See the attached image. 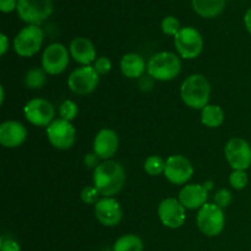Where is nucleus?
<instances>
[{
	"label": "nucleus",
	"instance_id": "aec40b11",
	"mask_svg": "<svg viewBox=\"0 0 251 251\" xmlns=\"http://www.w3.org/2000/svg\"><path fill=\"white\" fill-rule=\"evenodd\" d=\"M120 70L127 78H141L147 70V64L140 54L127 53L120 60Z\"/></svg>",
	"mask_w": 251,
	"mask_h": 251
},
{
	"label": "nucleus",
	"instance_id": "72a5a7b5",
	"mask_svg": "<svg viewBox=\"0 0 251 251\" xmlns=\"http://www.w3.org/2000/svg\"><path fill=\"white\" fill-rule=\"evenodd\" d=\"M98 161H100V158L96 156V153H88L85 157V166L88 168H96L100 164Z\"/></svg>",
	"mask_w": 251,
	"mask_h": 251
},
{
	"label": "nucleus",
	"instance_id": "b1692460",
	"mask_svg": "<svg viewBox=\"0 0 251 251\" xmlns=\"http://www.w3.org/2000/svg\"><path fill=\"white\" fill-rule=\"evenodd\" d=\"M48 74L39 68H32L25 75V85L31 90H41L47 83Z\"/></svg>",
	"mask_w": 251,
	"mask_h": 251
},
{
	"label": "nucleus",
	"instance_id": "7ed1b4c3",
	"mask_svg": "<svg viewBox=\"0 0 251 251\" xmlns=\"http://www.w3.org/2000/svg\"><path fill=\"white\" fill-rule=\"evenodd\" d=\"M180 71V58L173 51H159L152 55L147 63V74L156 81H172Z\"/></svg>",
	"mask_w": 251,
	"mask_h": 251
},
{
	"label": "nucleus",
	"instance_id": "cd10ccee",
	"mask_svg": "<svg viewBox=\"0 0 251 251\" xmlns=\"http://www.w3.org/2000/svg\"><path fill=\"white\" fill-rule=\"evenodd\" d=\"M249 183L247 171H233L229 176V184L235 190H243Z\"/></svg>",
	"mask_w": 251,
	"mask_h": 251
},
{
	"label": "nucleus",
	"instance_id": "6ab92c4d",
	"mask_svg": "<svg viewBox=\"0 0 251 251\" xmlns=\"http://www.w3.org/2000/svg\"><path fill=\"white\" fill-rule=\"evenodd\" d=\"M70 55L76 63L81 64L82 66L91 65L97 59V51L92 42L85 37H76L71 41L69 47Z\"/></svg>",
	"mask_w": 251,
	"mask_h": 251
},
{
	"label": "nucleus",
	"instance_id": "0eeeda50",
	"mask_svg": "<svg viewBox=\"0 0 251 251\" xmlns=\"http://www.w3.org/2000/svg\"><path fill=\"white\" fill-rule=\"evenodd\" d=\"M17 15L28 25H39L53 12V0H17Z\"/></svg>",
	"mask_w": 251,
	"mask_h": 251
},
{
	"label": "nucleus",
	"instance_id": "4468645a",
	"mask_svg": "<svg viewBox=\"0 0 251 251\" xmlns=\"http://www.w3.org/2000/svg\"><path fill=\"white\" fill-rule=\"evenodd\" d=\"M163 174L169 183L174 185H183L193 176V163L183 154H173L167 158Z\"/></svg>",
	"mask_w": 251,
	"mask_h": 251
},
{
	"label": "nucleus",
	"instance_id": "bb28decb",
	"mask_svg": "<svg viewBox=\"0 0 251 251\" xmlns=\"http://www.w3.org/2000/svg\"><path fill=\"white\" fill-rule=\"evenodd\" d=\"M161 28L162 32L167 36H173L176 37L178 32L180 31V22L176 17L174 16H166L161 22Z\"/></svg>",
	"mask_w": 251,
	"mask_h": 251
},
{
	"label": "nucleus",
	"instance_id": "f3484780",
	"mask_svg": "<svg viewBox=\"0 0 251 251\" xmlns=\"http://www.w3.org/2000/svg\"><path fill=\"white\" fill-rule=\"evenodd\" d=\"M27 139V129L22 123L7 120L0 125V144L5 149L20 147Z\"/></svg>",
	"mask_w": 251,
	"mask_h": 251
},
{
	"label": "nucleus",
	"instance_id": "4c0bfd02",
	"mask_svg": "<svg viewBox=\"0 0 251 251\" xmlns=\"http://www.w3.org/2000/svg\"><path fill=\"white\" fill-rule=\"evenodd\" d=\"M0 92H1V97H0V103H4V98H5V91L2 86H0Z\"/></svg>",
	"mask_w": 251,
	"mask_h": 251
},
{
	"label": "nucleus",
	"instance_id": "dca6fc26",
	"mask_svg": "<svg viewBox=\"0 0 251 251\" xmlns=\"http://www.w3.org/2000/svg\"><path fill=\"white\" fill-rule=\"evenodd\" d=\"M119 149V136L112 129H102L93 140V153L100 159L109 161Z\"/></svg>",
	"mask_w": 251,
	"mask_h": 251
},
{
	"label": "nucleus",
	"instance_id": "9d476101",
	"mask_svg": "<svg viewBox=\"0 0 251 251\" xmlns=\"http://www.w3.org/2000/svg\"><path fill=\"white\" fill-rule=\"evenodd\" d=\"M47 137L54 149L66 151L75 145L76 130L70 122L56 119L47 126Z\"/></svg>",
	"mask_w": 251,
	"mask_h": 251
},
{
	"label": "nucleus",
	"instance_id": "7c9ffc66",
	"mask_svg": "<svg viewBox=\"0 0 251 251\" xmlns=\"http://www.w3.org/2000/svg\"><path fill=\"white\" fill-rule=\"evenodd\" d=\"M95 70L97 71L98 75H105L112 70V61L107 56H100L95 61Z\"/></svg>",
	"mask_w": 251,
	"mask_h": 251
},
{
	"label": "nucleus",
	"instance_id": "ddd939ff",
	"mask_svg": "<svg viewBox=\"0 0 251 251\" xmlns=\"http://www.w3.org/2000/svg\"><path fill=\"white\" fill-rule=\"evenodd\" d=\"M26 119L34 126H49L54 122L55 109L49 100L44 98H33L24 107Z\"/></svg>",
	"mask_w": 251,
	"mask_h": 251
},
{
	"label": "nucleus",
	"instance_id": "1a4fd4ad",
	"mask_svg": "<svg viewBox=\"0 0 251 251\" xmlns=\"http://www.w3.org/2000/svg\"><path fill=\"white\" fill-rule=\"evenodd\" d=\"M100 83V75L91 65L80 66L70 74L68 86L71 92L77 96H87L97 88Z\"/></svg>",
	"mask_w": 251,
	"mask_h": 251
},
{
	"label": "nucleus",
	"instance_id": "473e14b6",
	"mask_svg": "<svg viewBox=\"0 0 251 251\" xmlns=\"http://www.w3.org/2000/svg\"><path fill=\"white\" fill-rule=\"evenodd\" d=\"M17 9V0H0V10L4 14L14 11Z\"/></svg>",
	"mask_w": 251,
	"mask_h": 251
},
{
	"label": "nucleus",
	"instance_id": "f8f14e48",
	"mask_svg": "<svg viewBox=\"0 0 251 251\" xmlns=\"http://www.w3.org/2000/svg\"><path fill=\"white\" fill-rule=\"evenodd\" d=\"M158 218L164 227L178 229L186 221V208L176 198H167L158 205Z\"/></svg>",
	"mask_w": 251,
	"mask_h": 251
},
{
	"label": "nucleus",
	"instance_id": "9b49d317",
	"mask_svg": "<svg viewBox=\"0 0 251 251\" xmlns=\"http://www.w3.org/2000/svg\"><path fill=\"white\" fill-rule=\"evenodd\" d=\"M226 159L233 171H247L251 166V146L242 137H233L226 144Z\"/></svg>",
	"mask_w": 251,
	"mask_h": 251
},
{
	"label": "nucleus",
	"instance_id": "6e6552de",
	"mask_svg": "<svg viewBox=\"0 0 251 251\" xmlns=\"http://www.w3.org/2000/svg\"><path fill=\"white\" fill-rule=\"evenodd\" d=\"M70 51L64 44L51 43L42 54V69L48 75H59L68 69L70 63Z\"/></svg>",
	"mask_w": 251,
	"mask_h": 251
},
{
	"label": "nucleus",
	"instance_id": "423d86ee",
	"mask_svg": "<svg viewBox=\"0 0 251 251\" xmlns=\"http://www.w3.org/2000/svg\"><path fill=\"white\" fill-rule=\"evenodd\" d=\"M174 46L180 58L193 60L202 53L203 38L195 27H181L174 37Z\"/></svg>",
	"mask_w": 251,
	"mask_h": 251
},
{
	"label": "nucleus",
	"instance_id": "e433bc0d",
	"mask_svg": "<svg viewBox=\"0 0 251 251\" xmlns=\"http://www.w3.org/2000/svg\"><path fill=\"white\" fill-rule=\"evenodd\" d=\"M244 25H245V28H247V31L251 34V7L250 9H248V11L245 12Z\"/></svg>",
	"mask_w": 251,
	"mask_h": 251
},
{
	"label": "nucleus",
	"instance_id": "39448f33",
	"mask_svg": "<svg viewBox=\"0 0 251 251\" xmlns=\"http://www.w3.org/2000/svg\"><path fill=\"white\" fill-rule=\"evenodd\" d=\"M44 41V32L37 25H27L14 38V50L22 58L37 54Z\"/></svg>",
	"mask_w": 251,
	"mask_h": 251
},
{
	"label": "nucleus",
	"instance_id": "5701e85b",
	"mask_svg": "<svg viewBox=\"0 0 251 251\" xmlns=\"http://www.w3.org/2000/svg\"><path fill=\"white\" fill-rule=\"evenodd\" d=\"M113 251H144V242L135 234H125L118 238Z\"/></svg>",
	"mask_w": 251,
	"mask_h": 251
},
{
	"label": "nucleus",
	"instance_id": "20e7f679",
	"mask_svg": "<svg viewBox=\"0 0 251 251\" xmlns=\"http://www.w3.org/2000/svg\"><path fill=\"white\" fill-rule=\"evenodd\" d=\"M196 225L200 232L206 237H217L223 232L226 226V216L223 208L213 203H205L199 210Z\"/></svg>",
	"mask_w": 251,
	"mask_h": 251
},
{
	"label": "nucleus",
	"instance_id": "c85d7f7f",
	"mask_svg": "<svg viewBox=\"0 0 251 251\" xmlns=\"http://www.w3.org/2000/svg\"><path fill=\"white\" fill-rule=\"evenodd\" d=\"M100 191L96 189V186H86L81 191V200L86 205H96L100 201Z\"/></svg>",
	"mask_w": 251,
	"mask_h": 251
},
{
	"label": "nucleus",
	"instance_id": "2f4dec72",
	"mask_svg": "<svg viewBox=\"0 0 251 251\" xmlns=\"http://www.w3.org/2000/svg\"><path fill=\"white\" fill-rule=\"evenodd\" d=\"M0 250L1 251H21V245L16 239L7 235H2L0 239Z\"/></svg>",
	"mask_w": 251,
	"mask_h": 251
},
{
	"label": "nucleus",
	"instance_id": "c9c22d12",
	"mask_svg": "<svg viewBox=\"0 0 251 251\" xmlns=\"http://www.w3.org/2000/svg\"><path fill=\"white\" fill-rule=\"evenodd\" d=\"M152 80L153 78L151 77V76H142L141 77V81H140V88H141L142 91H150V88L147 87V86H150V87H153V82H152Z\"/></svg>",
	"mask_w": 251,
	"mask_h": 251
},
{
	"label": "nucleus",
	"instance_id": "f03ea898",
	"mask_svg": "<svg viewBox=\"0 0 251 251\" xmlns=\"http://www.w3.org/2000/svg\"><path fill=\"white\" fill-rule=\"evenodd\" d=\"M211 85L202 74H193L183 81L180 86V97L191 109L202 110L208 104Z\"/></svg>",
	"mask_w": 251,
	"mask_h": 251
},
{
	"label": "nucleus",
	"instance_id": "a211bd4d",
	"mask_svg": "<svg viewBox=\"0 0 251 251\" xmlns=\"http://www.w3.org/2000/svg\"><path fill=\"white\" fill-rule=\"evenodd\" d=\"M207 189L201 184H188L181 188L178 195V200L186 210H200L207 203Z\"/></svg>",
	"mask_w": 251,
	"mask_h": 251
},
{
	"label": "nucleus",
	"instance_id": "c756f323",
	"mask_svg": "<svg viewBox=\"0 0 251 251\" xmlns=\"http://www.w3.org/2000/svg\"><path fill=\"white\" fill-rule=\"evenodd\" d=\"M215 203L217 206H220L221 208H226L230 205L232 202V193L227 189H220L217 193L215 194Z\"/></svg>",
	"mask_w": 251,
	"mask_h": 251
},
{
	"label": "nucleus",
	"instance_id": "393cba45",
	"mask_svg": "<svg viewBox=\"0 0 251 251\" xmlns=\"http://www.w3.org/2000/svg\"><path fill=\"white\" fill-rule=\"evenodd\" d=\"M164 168H166V161L162 157L157 156V154H152V156L147 157L144 163L145 172L151 176L163 174Z\"/></svg>",
	"mask_w": 251,
	"mask_h": 251
},
{
	"label": "nucleus",
	"instance_id": "412c9836",
	"mask_svg": "<svg viewBox=\"0 0 251 251\" xmlns=\"http://www.w3.org/2000/svg\"><path fill=\"white\" fill-rule=\"evenodd\" d=\"M227 0H191L193 9L199 16L212 19L222 14Z\"/></svg>",
	"mask_w": 251,
	"mask_h": 251
},
{
	"label": "nucleus",
	"instance_id": "f257e3e1",
	"mask_svg": "<svg viewBox=\"0 0 251 251\" xmlns=\"http://www.w3.org/2000/svg\"><path fill=\"white\" fill-rule=\"evenodd\" d=\"M125 180L124 167L112 159L103 161L93 171V186L103 198H114L124 188Z\"/></svg>",
	"mask_w": 251,
	"mask_h": 251
},
{
	"label": "nucleus",
	"instance_id": "a878e982",
	"mask_svg": "<svg viewBox=\"0 0 251 251\" xmlns=\"http://www.w3.org/2000/svg\"><path fill=\"white\" fill-rule=\"evenodd\" d=\"M59 114H60V119L66 120V122H73L78 114V107L74 100H64L61 103L60 108H59Z\"/></svg>",
	"mask_w": 251,
	"mask_h": 251
},
{
	"label": "nucleus",
	"instance_id": "4be33fe9",
	"mask_svg": "<svg viewBox=\"0 0 251 251\" xmlns=\"http://www.w3.org/2000/svg\"><path fill=\"white\" fill-rule=\"evenodd\" d=\"M225 110L216 104H207L201 110V123L210 129L221 126L225 122Z\"/></svg>",
	"mask_w": 251,
	"mask_h": 251
},
{
	"label": "nucleus",
	"instance_id": "2eb2a0df",
	"mask_svg": "<svg viewBox=\"0 0 251 251\" xmlns=\"http://www.w3.org/2000/svg\"><path fill=\"white\" fill-rule=\"evenodd\" d=\"M95 216L100 225L115 227L123 220V208L114 198H102L95 205Z\"/></svg>",
	"mask_w": 251,
	"mask_h": 251
},
{
	"label": "nucleus",
	"instance_id": "f704fd0d",
	"mask_svg": "<svg viewBox=\"0 0 251 251\" xmlns=\"http://www.w3.org/2000/svg\"><path fill=\"white\" fill-rule=\"evenodd\" d=\"M9 48H10L9 38H7V36L5 33H1L0 34V54H1V55H5L6 51L9 50Z\"/></svg>",
	"mask_w": 251,
	"mask_h": 251
}]
</instances>
